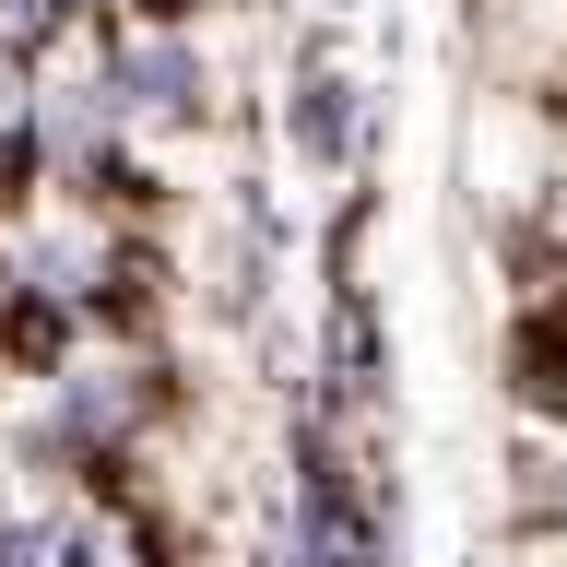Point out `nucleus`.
<instances>
[{
    "label": "nucleus",
    "mask_w": 567,
    "mask_h": 567,
    "mask_svg": "<svg viewBox=\"0 0 567 567\" xmlns=\"http://www.w3.org/2000/svg\"><path fill=\"white\" fill-rule=\"evenodd\" d=\"M83 48H95L106 95H118V118H131L142 142H177V131H213V118H225V71H213L202 24L131 12V24H95Z\"/></svg>",
    "instance_id": "nucleus-1"
},
{
    "label": "nucleus",
    "mask_w": 567,
    "mask_h": 567,
    "mask_svg": "<svg viewBox=\"0 0 567 567\" xmlns=\"http://www.w3.org/2000/svg\"><path fill=\"white\" fill-rule=\"evenodd\" d=\"M284 154L308 177H354L367 166V83L331 60V35H308L296 71H284Z\"/></svg>",
    "instance_id": "nucleus-2"
},
{
    "label": "nucleus",
    "mask_w": 567,
    "mask_h": 567,
    "mask_svg": "<svg viewBox=\"0 0 567 567\" xmlns=\"http://www.w3.org/2000/svg\"><path fill=\"white\" fill-rule=\"evenodd\" d=\"M520 532H556L567 544V437L520 450Z\"/></svg>",
    "instance_id": "nucleus-3"
},
{
    "label": "nucleus",
    "mask_w": 567,
    "mask_h": 567,
    "mask_svg": "<svg viewBox=\"0 0 567 567\" xmlns=\"http://www.w3.org/2000/svg\"><path fill=\"white\" fill-rule=\"evenodd\" d=\"M131 12H154V24H202V12H225V0H131Z\"/></svg>",
    "instance_id": "nucleus-4"
},
{
    "label": "nucleus",
    "mask_w": 567,
    "mask_h": 567,
    "mask_svg": "<svg viewBox=\"0 0 567 567\" xmlns=\"http://www.w3.org/2000/svg\"><path fill=\"white\" fill-rule=\"evenodd\" d=\"M12 71H24V60H0V83H12Z\"/></svg>",
    "instance_id": "nucleus-5"
}]
</instances>
